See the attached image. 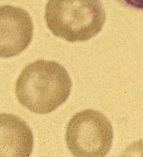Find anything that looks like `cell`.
<instances>
[{"label":"cell","mask_w":143,"mask_h":157,"mask_svg":"<svg viewBox=\"0 0 143 157\" xmlns=\"http://www.w3.org/2000/svg\"><path fill=\"white\" fill-rule=\"evenodd\" d=\"M72 86L71 78L62 65L39 60L23 69L16 80L15 93L21 105L29 111L47 114L67 101Z\"/></svg>","instance_id":"1"},{"label":"cell","mask_w":143,"mask_h":157,"mask_svg":"<svg viewBox=\"0 0 143 157\" xmlns=\"http://www.w3.org/2000/svg\"><path fill=\"white\" fill-rule=\"evenodd\" d=\"M45 18L56 37L69 42H85L100 33L106 13L100 0H49Z\"/></svg>","instance_id":"2"},{"label":"cell","mask_w":143,"mask_h":157,"mask_svg":"<svg viewBox=\"0 0 143 157\" xmlns=\"http://www.w3.org/2000/svg\"><path fill=\"white\" fill-rule=\"evenodd\" d=\"M66 144L75 156H105L111 149L113 128L97 111L87 109L72 116L67 124Z\"/></svg>","instance_id":"3"},{"label":"cell","mask_w":143,"mask_h":157,"mask_svg":"<svg viewBox=\"0 0 143 157\" xmlns=\"http://www.w3.org/2000/svg\"><path fill=\"white\" fill-rule=\"evenodd\" d=\"M32 37V20L26 10L11 5L0 7V58L22 53Z\"/></svg>","instance_id":"4"},{"label":"cell","mask_w":143,"mask_h":157,"mask_svg":"<svg viewBox=\"0 0 143 157\" xmlns=\"http://www.w3.org/2000/svg\"><path fill=\"white\" fill-rule=\"evenodd\" d=\"M34 138L24 121L11 113H0V156H29Z\"/></svg>","instance_id":"5"},{"label":"cell","mask_w":143,"mask_h":157,"mask_svg":"<svg viewBox=\"0 0 143 157\" xmlns=\"http://www.w3.org/2000/svg\"><path fill=\"white\" fill-rule=\"evenodd\" d=\"M126 7L143 11V0H117Z\"/></svg>","instance_id":"6"}]
</instances>
